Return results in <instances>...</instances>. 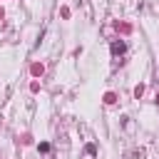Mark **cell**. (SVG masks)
I'll list each match as a JSON object with an SVG mask.
<instances>
[{"label":"cell","mask_w":159,"mask_h":159,"mask_svg":"<svg viewBox=\"0 0 159 159\" xmlns=\"http://www.w3.org/2000/svg\"><path fill=\"white\" fill-rule=\"evenodd\" d=\"M124 50H127V45H124V42H114V45H112V55H122Z\"/></svg>","instance_id":"1"}]
</instances>
